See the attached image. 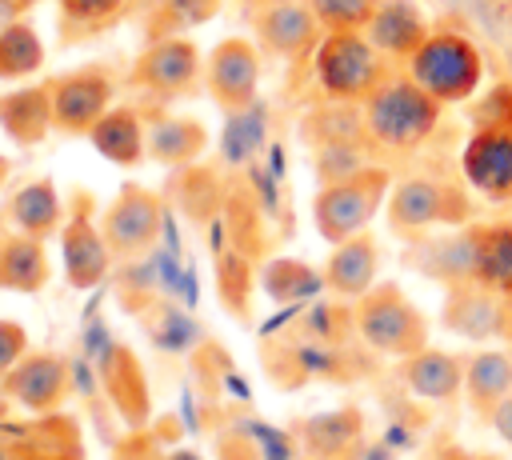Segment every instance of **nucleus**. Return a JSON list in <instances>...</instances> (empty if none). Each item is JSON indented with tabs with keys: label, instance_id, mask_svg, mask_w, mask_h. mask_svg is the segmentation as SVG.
I'll use <instances>...</instances> for the list:
<instances>
[{
	"label": "nucleus",
	"instance_id": "f257e3e1",
	"mask_svg": "<svg viewBox=\"0 0 512 460\" xmlns=\"http://www.w3.org/2000/svg\"><path fill=\"white\" fill-rule=\"evenodd\" d=\"M444 104L424 92L408 72H388L380 88L360 104L368 144L388 152H412L440 128Z\"/></svg>",
	"mask_w": 512,
	"mask_h": 460
},
{
	"label": "nucleus",
	"instance_id": "f03ea898",
	"mask_svg": "<svg viewBox=\"0 0 512 460\" xmlns=\"http://www.w3.org/2000/svg\"><path fill=\"white\" fill-rule=\"evenodd\" d=\"M352 328L356 336L392 360H404L420 348H428V316L416 308V300L392 284V280H376L360 300H352Z\"/></svg>",
	"mask_w": 512,
	"mask_h": 460
},
{
	"label": "nucleus",
	"instance_id": "7ed1b4c3",
	"mask_svg": "<svg viewBox=\"0 0 512 460\" xmlns=\"http://www.w3.org/2000/svg\"><path fill=\"white\" fill-rule=\"evenodd\" d=\"M404 72L448 108L476 96L484 84V56L464 32L432 28V36L404 60Z\"/></svg>",
	"mask_w": 512,
	"mask_h": 460
},
{
	"label": "nucleus",
	"instance_id": "20e7f679",
	"mask_svg": "<svg viewBox=\"0 0 512 460\" xmlns=\"http://www.w3.org/2000/svg\"><path fill=\"white\" fill-rule=\"evenodd\" d=\"M388 228L404 240H420L432 228H464L476 216V204L468 200L464 184H452L444 176H408L392 184L384 204Z\"/></svg>",
	"mask_w": 512,
	"mask_h": 460
},
{
	"label": "nucleus",
	"instance_id": "39448f33",
	"mask_svg": "<svg viewBox=\"0 0 512 460\" xmlns=\"http://www.w3.org/2000/svg\"><path fill=\"white\" fill-rule=\"evenodd\" d=\"M312 72L332 104H364L388 76V56L364 32H324L312 52Z\"/></svg>",
	"mask_w": 512,
	"mask_h": 460
},
{
	"label": "nucleus",
	"instance_id": "423d86ee",
	"mask_svg": "<svg viewBox=\"0 0 512 460\" xmlns=\"http://www.w3.org/2000/svg\"><path fill=\"white\" fill-rule=\"evenodd\" d=\"M388 192H392V172L380 164H364L352 176L328 180L312 196V224H316L320 240L340 244L356 232H368L376 212L388 204Z\"/></svg>",
	"mask_w": 512,
	"mask_h": 460
},
{
	"label": "nucleus",
	"instance_id": "0eeeda50",
	"mask_svg": "<svg viewBox=\"0 0 512 460\" xmlns=\"http://www.w3.org/2000/svg\"><path fill=\"white\" fill-rule=\"evenodd\" d=\"M160 224H164V200L144 184H124L100 216V232L112 256L120 260L144 256L160 240Z\"/></svg>",
	"mask_w": 512,
	"mask_h": 460
},
{
	"label": "nucleus",
	"instance_id": "6e6552de",
	"mask_svg": "<svg viewBox=\"0 0 512 460\" xmlns=\"http://www.w3.org/2000/svg\"><path fill=\"white\" fill-rule=\"evenodd\" d=\"M204 72L200 48L188 36H152L132 64V84L156 100H176L196 88Z\"/></svg>",
	"mask_w": 512,
	"mask_h": 460
},
{
	"label": "nucleus",
	"instance_id": "1a4fd4ad",
	"mask_svg": "<svg viewBox=\"0 0 512 460\" xmlns=\"http://www.w3.org/2000/svg\"><path fill=\"white\" fill-rule=\"evenodd\" d=\"M48 92H52V124L56 132L64 136H88L92 124L112 108V76L108 68H72L56 80H48Z\"/></svg>",
	"mask_w": 512,
	"mask_h": 460
},
{
	"label": "nucleus",
	"instance_id": "9d476101",
	"mask_svg": "<svg viewBox=\"0 0 512 460\" xmlns=\"http://www.w3.org/2000/svg\"><path fill=\"white\" fill-rule=\"evenodd\" d=\"M460 172L476 196L492 204H512V128L476 124L464 140Z\"/></svg>",
	"mask_w": 512,
	"mask_h": 460
},
{
	"label": "nucleus",
	"instance_id": "9b49d317",
	"mask_svg": "<svg viewBox=\"0 0 512 460\" xmlns=\"http://www.w3.org/2000/svg\"><path fill=\"white\" fill-rule=\"evenodd\" d=\"M440 324L452 336H464V340H476V344L504 340V332H508V296L492 292L480 280H452V284H444Z\"/></svg>",
	"mask_w": 512,
	"mask_h": 460
},
{
	"label": "nucleus",
	"instance_id": "f8f14e48",
	"mask_svg": "<svg viewBox=\"0 0 512 460\" xmlns=\"http://www.w3.org/2000/svg\"><path fill=\"white\" fill-rule=\"evenodd\" d=\"M204 84L208 96L224 108V112H244L256 100L260 88V56L256 44L244 36H224L208 60H204Z\"/></svg>",
	"mask_w": 512,
	"mask_h": 460
},
{
	"label": "nucleus",
	"instance_id": "ddd939ff",
	"mask_svg": "<svg viewBox=\"0 0 512 460\" xmlns=\"http://www.w3.org/2000/svg\"><path fill=\"white\" fill-rule=\"evenodd\" d=\"M252 28L256 40L280 60H304L324 40V28L308 8V0H264L252 12Z\"/></svg>",
	"mask_w": 512,
	"mask_h": 460
},
{
	"label": "nucleus",
	"instance_id": "4468645a",
	"mask_svg": "<svg viewBox=\"0 0 512 460\" xmlns=\"http://www.w3.org/2000/svg\"><path fill=\"white\" fill-rule=\"evenodd\" d=\"M60 256H64V276H68V284L80 288V292H84V288H96V284L108 276L112 260H116L84 200L72 208V216H68L64 228H60Z\"/></svg>",
	"mask_w": 512,
	"mask_h": 460
},
{
	"label": "nucleus",
	"instance_id": "2eb2a0df",
	"mask_svg": "<svg viewBox=\"0 0 512 460\" xmlns=\"http://www.w3.org/2000/svg\"><path fill=\"white\" fill-rule=\"evenodd\" d=\"M64 388H68V368L60 356L52 352H28L4 380H0V392L8 400H16L20 408L28 412H48L64 400Z\"/></svg>",
	"mask_w": 512,
	"mask_h": 460
},
{
	"label": "nucleus",
	"instance_id": "dca6fc26",
	"mask_svg": "<svg viewBox=\"0 0 512 460\" xmlns=\"http://www.w3.org/2000/svg\"><path fill=\"white\" fill-rule=\"evenodd\" d=\"M364 36L388 56V60H408L428 36H432V24L420 8V0H380Z\"/></svg>",
	"mask_w": 512,
	"mask_h": 460
},
{
	"label": "nucleus",
	"instance_id": "f3484780",
	"mask_svg": "<svg viewBox=\"0 0 512 460\" xmlns=\"http://www.w3.org/2000/svg\"><path fill=\"white\" fill-rule=\"evenodd\" d=\"M380 272V244L372 232H356L340 244H332V256L324 264V288L340 300H360Z\"/></svg>",
	"mask_w": 512,
	"mask_h": 460
},
{
	"label": "nucleus",
	"instance_id": "a211bd4d",
	"mask_svg": "<svg viewBox=\"0 0 512 460\" xmlns=\"http://www.w3.org/2000/svg\"><path fill=\"white\" fill-rule=\"evenodd\" d=\"M400 384L420 400L448 404L464 392V360L456 352H444V348L428 344V348L400 360Z\"/></svg>",
	"mask_w": 512,
	"mask_h": 460
},
{
	"label": "nucleus",
	"instance_id": "6ab92c4d",
	"mask_svg": "<svg viewBox=\"0 0 512 460\" xmlns=\"http://www.w3.org/2000/svg\"><path fill=\"white\" fill-rule=\"evenodd\" d=\"M0 128L16 148L40 144L56 124H52V92L48 84H28L12 88L0 96Z\"/></svg>",
	"mask_w": 512,
	"mask_h": 460
},
{
	"label": "nucleus",
	"instance_id": "aec40b11",
	"mask_svg": "<svg viewBox=\"0 0 512 460\" xmlns=\"http://www.w3.org/2000/svg\"><path fill=\"white\" fill-rule=\"evenodd\" d=\"M88 144H92L108 164L136 168V164L148 156V128H144V120H140L136 108L120 104V108H108V112L92 124Z\"/></svg>",
	"mask_w": 512,
	"mask_h": 460
},
{
	"label": "nucleus",
	"instance_id": "412c9836",
	"mask_svg": "<svg viewBox=\"0 0 512 460\" xmlns=\"http://www.w3.org/2000/svg\"><path fill=\"white\" fill-rule=\"evenodd\" d=\"M472 276L512 300V220H472Z\"/></svg>",
	"mask_w": 512,
	"mask_h": 460
},
{
	"label": "nucleus",
	"instance_id": "4be33fe9",
	"mask_svg": "<svg viewBox=\"0 0 512 460\" xmlns=\"http://www.w3.org/2000/svg\"><path fill=\"white\" fill-rule=\"evenodd\" d=\"M52 264H48V248L40 236H0V288L4 292H20L32 296L48 284Z\"/></svg>",
	"mask_w": 512,
	"mask_h": 460
},
{
	"label": "nucleus",
	"instance_id": "5701e85b",
	"mask_svg": "<svg viewBox=\"0 0 512 460\" xmlns=\"http://www.w3.org/2000/svg\"><path fill=\"white\" fill-rule=\"evenodd\" d=\"M508 392H512V352L508 348H480L464 360V396L480 416H488Z\"/></svg>",
	"mask_w": 512,
	"mask_h": 460
},
{
	"label": "nucleus",
	"instance_id": "b1692460",
	"mask_svg": "<svg viewBox=\"0 0 512 460\" xmlns=\"http://www.w3.org/2000/svg\"><path fill=\"white\" fill-rule=\"evenodd\" d=\"M8 220H12V228L24 232V236H40V240L60 236V228H64V208H60L56 184H52V180H32V184L16 188L12 200H8Z\"/></svg>",
	"mask_w": 512,
	"mask_h": 460
},
{
	"label": "nucleus",
	"instance_id": "393cba45",
	"mask_svg": "<svg viewBox=\"0 0 512 460\" xmlns=\"http://www.w3.org/2000/svg\"><path fill=\"white\" fill-rule=\"evenodd\" d=\"M208 148V128L192 116H156L148 124V160L164 168L192 164Z\"/></svg>",
	"mask_w": 512,
	"mask_h": 460
},
{
	"label": "nucleus",
	"instance_id": "a878e982",
	"mask_svg": "<svg viewBox=\"0 0 512 460\" xmlns=\"http://www.w3.org/2000/svg\"><path fill=\"white\" fill-rule=\"evenodd\" d=\"M364 420L356 408H340V412H324L304 420V448L316 460H344L356 444H360Z\"/></svg>",
	"mask_w": 512,
	"mask_h": 460
},
{
	"label": "nucleus",
	"instance_id": "bb28decb",
	"mask_svg": "<svg viewBox=\"0 0 512 460\" xmlns=\"http://www.w3.org/2000/svg\"><path fill=\"white\" fill-rule=\"evenodd\" d=\"M44 68V40L28 20H12L0 32V80H28Z\"/></svg>",
	"mask_w": 512,
	"mask_h": 460
},
{
	"label": "nucleus",
	"instance_id": "cd10ccee",
	"mask_svg": "<svg viewBox=\"0 0 512 460\" xmlns=\"http://www.w3.org/2000/svg\"><path fill=\"white\" fill-rule=\"evenodd\" d=\"M260 284H264V292H268L276 304H296V300H308V296H316V292L324 288V272L308 268L304 260L280 256V260H272V264L264 268Z\"/></svg>",
	"mask_w": 512,
	"mask_h": 460
},
{
	"label": "nucleus",
	"instance_id": "c85d7f7f",
	"mask_svg": "<svg viewBox=\"0 0 512 460\" xmlns=\"http://www.w3.org/2000/svg\"><path fill=\"white\" fill-rule=\"evenodd\" d=\"M380 0H308L324 32H364Z\"/></svg>",
	"mask_w": 512,
	"mask_h": 460
},
{
	"label": "nucleus",
	"instance_id": "c756f323",
	"mask_svg": "<svg viewBox=\"0 0 512 460\" xmlns=\"http://www.w3.org/2000/svg\"><path fill=\"white\" fill-rule=\"evenodd\" d=\"M56 4H60V28L68 32H100L124 8V0H56Z\"/></svg>",
	"mask_w": 512,
	"mask_h": 460
},
{
	"label": "nucleus",
	"instance_id": "7c9ffc66",
	"mask_svg": "<svg viewBox=\"0 0 512 460\" xmlns=\"http://www.w3.org/2000/svg\"><path fill=\"white\" fill-rule=\"evenodd\" d=\"M220 12V0H164L156 8V32L160 36H180L184 28L208 24Z\"/></svg>",
	"mask_w": 512,
	"mask_h": 460
},
{
	"label": "nucleus",
	"instance_id": "2f4dec72",
	"mask_svg": "<svg viewBox=\"0 0 512 460\" xmlns=\"http://www.w3.org/2000/svg\"><path fill=\"white\" fill-rule=\"evenodd\" d=\"M368 160L360 156V140H332V144H320L316 152V172L320 180H340V176H352L356 168H364Z\"/></svg>",
	"mask_w": 512,
	"mask_h": 460
},
{
	"label": "nucleus",
	"instance_id": "473e14b6",
	"mask_svg": "<svg viewBox=\"0 0 512 460\" xmlns=\"http://www.w3.org/2000/svg\"><path fill=\"white\" fill-rule=\"evenodd\" d=\"M476 124H504V128H512V84L508 80L488 88L484 100L472 108V128Z\"/></svg>",
	"mask_w": 512,
	"mask_h": 460
},
{
	"label": "nucleus",
	"instance_id": "72a5a7b5",
	"mask_svg": "<svg viewBox=\"0 0 512 460\" xmlns=\"http://www.w3.org/2000/svg\"><path fill=\"white\" fill-rule=\"evenodd\" d=\"M28 356V332L16 320H0V380Z\"/></svg>",
	"mask_w": 512,
	"mask_h": 460
},
{
	"label": "nucleus",
	"instance_id": "f704fd0d",
	"mask_svg": "<svg viewBox=\"0 0 512 460\" xmlns=\"http://www.w3.org/2000/svg\"><path fill=\"white\" fill-rule=\"evenodd\" d=\"M488 424L496 428V436H500L504 444H512V392H508V396L488 412Z\"/></svg>",
	"mask_w": 512,
	"mask_h": 460
},
{
	"label": "nucleus",
	"instance_id": "c9c22d12",
	"mask_svg": "<svg viewBox=\"0 0 512 460\" xmlns=\"http://www.w3.org/2000/svg\"><path fill=\"white\" fill-rule=\"evenodd\" d=\"M428 460H476V456H472V452H464V448H456V444H440Z\"/></svg>",
	"mask_w": 512,
	"mask_h": 460
},
{
	"label": "nucleus",
	"instance_id": "e433bc0d",
	"mask_svg": "<svg viewBox=\"0 0 512 460\" xmlns=\"http://www.w3.org/2000/svg\"><path fill=\"white\" fill-rule=\"evenodd\" d=\"M16 16H20V12H16V8H8V4L0 0V32H4V28H8V24L16 20Z\"/></svg>",
	"mask_w": 512,
	"mask_h": 460
},
{
	"label": "nucleus",
	"instance_id": "4c0bfd02",
	"mask_svg": "<svg viewBox=\"0 0 512 460\" xmlns=\"http://www.w3.org/2000/svg\"><path fill=\"white\" fill-rule=\"evenodd\" d=\"M4 4H8V8H16V12H28V8H32V4H40V0H4Z\"/></svg>",
	"mask_w": 512,
	"mask_h": 460
},
{
	"label": "nucleus",
	"instance_id": "58836bf2",
	"mask_svg": "<svg viewBox=\"0 0 512 460\" xmlns=\"http://www.w3.org/2000/svg\"><path fill=\"white\" fill-rule=\"evenodd\" d=\"M8 172H12V160H8V156H4V152H0V184H4V180H8Z\"/></svg>",
	"mask_w": 512,
	"mask_h": 460
},
{
	"label": "nucleus",
	"instance_id": "ea45409f",
	"mask_svg": "<svg viewBox=\"0 0 512 460\" xmlns=\"http://www.w3.org/2000/svg\"><path fill=\"white\" fill-rule=\"evenodd\" d=\"M504 340L512 344V300H508V332H504Z\"/></svg>",
	"mask_w": 512,
	"mask_h": 460
},
{
	"label": "nucleus",
	"instance_id": "a19ab883",
	"mask_svg": "<svg viewBox=\"0 0 512 460\" xmlns=\"http://www.w3.org/2000/svg\"><path fill=\"white\" fill-rule=\"evenodd\" d=\"M476 460H496V456H476Z\"/></svg>",
	"mask_w": 512,
	"mask_h": 460
}]
</instances>
